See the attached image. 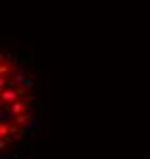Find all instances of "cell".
Returning <instances> with one entry per match:
<instances>
[{
	"instance_id": "obj_1",
	"label": "cell",
	"mask_w": 150,
	"mask_h": 159,
	"mask_svg": "<svg viewBox=\"0 0 150 159\" xmlns=\"http://www.w3.org/2000/svg\"><path fill=\"white\" fill-rule=\"evenodd\" d=\"M0 144L2 155H15L24 148L32 129L34 84L24 56L2 50L0 60Z\"/></svg>"
}]
</instances>
